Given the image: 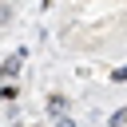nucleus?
Instances as JSON below:
<instances>
[{
  "mask_svg": "<svg viewBox=\"0 0 127 127\" xmlns=\"http://www.w3.org/2000/svg\"><path fill=\"white\" fill-rule=\"evenodd\" d=\"M123 79H127V64H123V67H115V71H111V83H123Z\"/></svg>",
  "mask_w": 127,
  "mask_h": 127,
  "instance_id": "4",
  "label": "nucleus"
},
{
  "mask_svg": "<svg viewBox=\"0 0 127 127\" xmlns=\"http://www.w3.org/2000/svg\"><path fill=\"white\" fill-rule=\"evenodd\" d=\"M56 127H75V119H67V115H64V119H56Z\"/></svg>",
  "mask_w": 127,
  "mask_h": 127,
  "instance_id": "5",
  "label": "nucleus"
},
{
  "mask_svg": "<svg viewBox=\"0 0 127 127\" xmlns=\"http://www.w3.org/2000/svg\"><path fill=\"white\" fill-rule=\"evenodd\" d=\"M16 95H20L16 83H0V99H16Z\"/></svg>",
  "mask_w": 127,
  "mask_h": 127,
  "instance_id": "2",
  "label": "nucleus"
},
{
  "mask_svg": "<svg viewBox=\"0 0 127 127\" xmlns=\"http://www.w3.org/2000/svg\"><path fill=\"white\" fill-rule=\"evenodd\" d=\"M107 127H127V107H123V111H115V115L107 119Z\"/></svg>",
  "mask_w": 127,
  "mask_h": 127,
  "instance_id": "3",
  "label": "nucleus"
},
{
  "mask_svg": "<svg viewBox=\"0 0 127 127\" xmlns=\"http://www.w3.org/2000/svg\"><path fill=\"white\" fill-rule=\"evenodd\" d=\"M48 111H52L56 119H64V115H67V95H60V91H56V95L48 99Z\"/></svg>",
  "mask_w": 127,
  "mask_h": 127,
  "instance_id": "1",
  "label": "nucleus"
}]
</instances>
